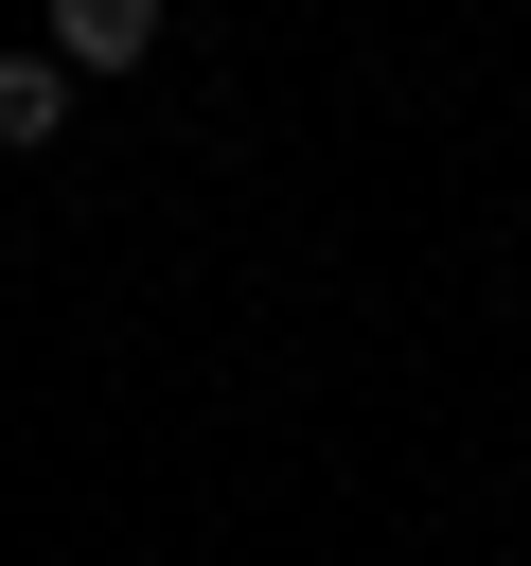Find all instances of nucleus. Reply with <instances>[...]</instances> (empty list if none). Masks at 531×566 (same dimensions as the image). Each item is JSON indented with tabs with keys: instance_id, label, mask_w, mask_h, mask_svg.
<instances>
[{
	"instance_id": "1",
	"label": "nucleus",
	"mask_w": 531,
	"mask_h": 566,
	"mask_svg": "<svg viewBox=\"0 0 531 566\" xmlns=\"http://www.w3.org/2000/svg\"><path fill=\"white\" fill-rule=\"evenodd\" d=\"M159 53V0H71L53 18V71H142Z\"/></svg>"
},
{
	"instance_id": "2",
	"label": "nucleus",
	"mask_w": 531,
	"mask_h": 566,
	"mask_svg": "<svg viewBox=\"0 0 531 566\" xmlns=\"http://www.w3.org/2000/svg\"><path fill=\"white\" fill-rule=\"evenodd\" d=\"M53 124H71V71H53V53H0V159L53 142Z\"/></svg>"
}]
</instances>
